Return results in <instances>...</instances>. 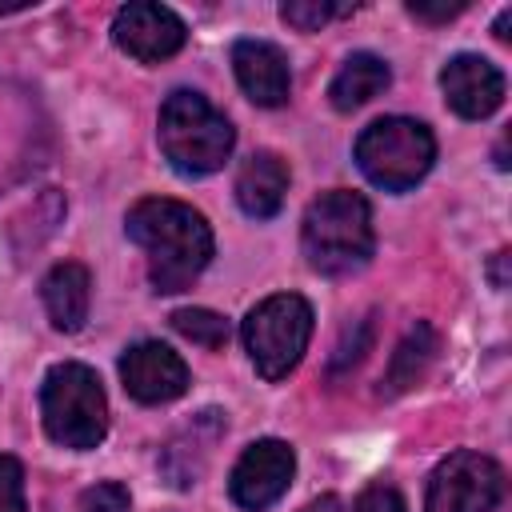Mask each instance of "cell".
I'll return each instance as SVG.
<instances>
[{
	"mask_svg": "<svg viewBox=\"0 0 512 512\" xmlns=\"http://www.w3.org/2000/svg\"><path fill=\"white\" fill-rule=\"evenodd\" d=\"M124 228L144 248L156 292H184L212 260V228L184 200L144 196L132 204Z\"/></svg>",
	"mask_w": 512,
	"mask_h": 512,
	"instance_id": "cell-1",
	"label": "cell"
},
{
	"mask_svg": "<svg viewBox=\"0 0 512 512\" xmlns=\"http://www.w3.org/2000/svg\"><path fill=\"white\" fill-rule=\"evenodd\" d=\"M300 244H304L308 264L320 276H348V272L364 268L372 256V244H376L368 200L348 188L320 192L304 212Z\"/></svg>",
	"mask_w": 512,
	"mask_h": 512,
	"instance_id": "cell-2",
	"label": "cell"
},
{
	"mask_svg": "<svg viewBox=\"0 0 512 512\" xmlns=\"http://www.w3.org/2000/svg\"><path fill=\"white\" fill-rule=\"evenodd\" d=\"M156 136H160V152L168 156V164L180 176H208L216 168H224V160L232 156L236 132L228 124V116L200 92L176 88L164 104H160V120H156Z\"/></svg>",
	"mask_w": 512,
	"mask_h": 512,
	"instance_id": "cell-3",
	"label": "cell"
},
{
	"mask_svg": "<svg viewBox=\"0 0 512 512\" xmlns=\"http://www.w3.org/2000/svg\"><path fill=\"white\" fill-rule=\"evenodd\" d=\"M40 412H44L48 436L72 452L96 448L108 432L104 384L88 364H76V360L48 368V376L40 384Z\"/></svg>",
	"mask_w": 512,
	"mask_h": 512,
	"instance_id": "cell-4",
	"label": "cell"
},
{
	"mask_svg": "<svg viewBox=\"0 0 512 512\" xmlns=\"http://www.w3.org/2000/svg\"><path fill=\"white\" fill-rule=\"evenodd\" d=\"M432 160H436V136L428 124L412 116L372 120L356 136V164L384 192H408L428 176Z\"/></svg>",
	"mask_w": 512,
	"mask_h": 512,
	"instance_id": "cell-5",
	"label": "cell"
},
{
	"mask_svg": "<svg viewBox=\"0 0 512 512\" xmlns=\"http://www.w3.org/2000/svg\"><path fill=\"white\" fill-rule=\"evenodd\" d=\"M312 340V308L296 292H276L244 316V348L264 380L288 376Z\"/></svg>",
	"mask_w": 512,
	"mask_h": 512,
	"instance_id": "cell-6",
	"label": "cell"
},
{
	"mask_svg": "<svg viewBox=\"0 0 512 512\" xmlns=\"http://www.w3.org/2000/svg\"><path fill=\"white\" fill-rule=\"evenodd\" d=\"M504 496V468L484 452H452L428 480L424 512H492Z\"/></svg>",
	"mask_w": 512,
	"mask_h": 512,
	"instance_id": "cell-7",
	"label": "cell"
},
{
	"mask_svg": "<svg viewBox=\"0 0 512 512\" xmlns=\"http://www.w3.org/2000/svg\"><path fill=\"white\" fill-rule=\"evenodd\" d=\"M292 472H296V452L284 440H256L236 460V468L228 476V492L240 508L264 512L268 504H276L288 492Z\"/></svg>",
	"mask_w": 512,
	"mask_h": 512,
	"instance_id": "cell-8",
	"label": "cell"
},
{
	"mask_svg": "<svg viewBox=\"0 0 512 512\" xmlns=\"http://www.w3.org/2000/svg\"><path fill=\"white\" fill-rule=\"evenodd\" d=\"M184 20L164 4H124L112 20V40L140 64H160L184 48Z\"/></svg>",
	"mask_w": 512,
	"mask_h": 512,
	"instance_id": "cell-9",
	"label": "cell"
},
{
	"mask_svg": "<svg viewBox=\"0 0 512 512\" xmlns=\"http://www.w3.org/2000/svg\"><path fill=\"white\" fill-rule=\"evenodd\" d=\"M120 380L140 404H168L188 388V364L160 340H140L120 356Z\"/></svg>",
	"mask_w": 512,
	"mask_h": 512,
	"instance_id": "cell-10",
	"label": "cell"
},
{
	"mask_svg": "<svg viewBox=\"0 0 512 512\" xmlns=\"http://www.w3.org/2000/svg\"><path fill=\"white\" fill-rule=\"evenodd\" d=\"M440 88H444V100L456 116L464 120H484L500 108L504 100V76L492 60L476 56V52H460L444 64L440 72Z\"/></svg>",
	"mask_w": 512,
	"mask_h": 512,
	"instance_id": "cell-11",
	"label": "cell"
},
{
	"mask_svg": "<svg viewBox=\"0 0 512 512\" xmlns=\"http://www.w3.org/2000/svg\"><path fill=\"white\" fill-rule=\"evenodd\" d=\"M232 68H236V80L248 92V100L264 104V108H280L292 92L288 60L268 40H236L232 44Z\"/></svg>",
	"mask_w": 512,
	"mask_h": 512,
	"instance_id": "cell-12",
	"label": "cell"
},
{
	"mask_svg": "<svg viewBox=\"0 0 512 512\" xmlns=\"http://www.w3.org/2000/svg\"><path fill=\"white\" fill-rule=\"evenodd\" d=\"M224 432V416L220 412H200L180 436L168 440V448L160 452V472L172 488H188L200 480V472L208 468V456H212V444L220 440Z\"/></svg>",
	"mask_w": 512,
	"mask_h": 512,
	"instance_id": "cell-13",
	"label": "cell"
},
{
	"mask_svg": "<svg viewBox=\"0 0 512 512\" xmlns=\"http://www.w3.org/2000/svg\"><path fill=\"white\" fill-rule=\"evenodd\" d=\"M288 192V164L276 152H252L236 172V204L252 220H268L280 212Z\"/></svg>",
	"mask_w": 512,
	"mask_h": 512,
	"instance_id": "cell-14",
	"label": "cell"
},
{
	"mask_svg": "<svg viewBox=\"0 0 512 512\" xmlns=\"http://www.w3.org/2000/svg\"><path fill=\"white\" fill-rule=\"evenodd\" d=\"M40 296H44V308H48V320H52L56 332H80L84 320H88L92 276H88L84 264L64 260V264H56V268L44 276Z\"/></svg>",
	"mask_w": 512,
	"mask_h": 512,
	"instance_id": "cell-15",
	"label": "cell"
},
{
	"mask_svg": "<svg viewBox=\"0 0 512 512\" xmlns=\"http://www.w3.org/2000/svg\"><path fill=\"white\" fill-rule=\"evenodd\" d=\"M436 352H440L436 328H432L428 320H416V324L404 332V340L396 344L392 360H388V372H384V380H380V396H400V392L416 388V384L424 380V372L432 368Z\"/></svg>",
	"mask_w": 512,
	"mask_h": 512,
	"instance_id": "cell-16",
	"label": "cell"
},
{
	"mask_svg": "<svg viewBox=\"0 0 512 512\" xmlns=\"http://www.w3.org/2000/svg\"><path fill=\"white\" fill-rule=\"evenodd\" d=\"M388 80H392V72H388V64H384L380 56H372V52H352V56L340 64V72L332 76V84H328L332 108L352 112V108L376 100V96L388 88Z\"/></svg>",
	"mask_w": 512,
	"mask_h": 512,
	"instance_id": "cell-17",
	"label": "cell"
},
{
	"mask_svg": "<svg viewBox=\"0 0 512 512\" xmlns=\"http://www.w3.org/2000/svg\"><path fill=\"white\" fill-rule=\"evenodd\" d=\"M172 328L180 336H188L192 344H204V348L228 344V320L212 308H180V312H172Z\"/></svg>",
	"mask_w": 512,
	"mask_h": 512,
	"instance_id": "cell-18",
	"label": "cell"
},
{
	"mask_svg": "<svg viewBox=\"0 0 512 512\" xmlns=\"http://www.w3.org/2000/svg\"><path fill=\"white\" fill-rule=\"evenodd\" d=\"M352 12V4H332V0H288L280 4V20L300 28V32H320L332 16Z\"/></svg>",
	"mask_w": 512,
	"mask_h": 512,
	"instance_id": "cell-19",
	"label": "cell"
},
{
	"mask_svg": "<svg viewBox=\"0 0 512 512\" xmlns=\"http://www.w3.org/2000/svg\"><path fill=\"white\" fill-rule=\"evenodd\" d=\"M80 512H132V496L120 480H104L80 492Z\"/></svg>",
	"mask_w": 512,
	"mask_h": 512,
	"instance_id": "cell-20",
	"label": "cell"
},
{
	"mask_svg": "<svg viewBox=\"0 0 512 512\" xmlns=\"http://www.w3.org/2000/svg\"><path fill=\"white\" fill-rule=\"evenodd\" d=\"M368 344H372V320H360V324L348 328V336L340 340V348H336V356H332V372H348V368H356V364L364 360Z\"/></svg>",
	"mask_w": 512,
	"mask_h": 512,
	"instance_id": "cell-21",
	"label": "cell"
},
{
	"mask_svg": "<svg viewBox=\"0 0 512 512\" xmlns=\"http://www.w3.org/2000/svg\"><path fill=\"white\" fill-rule=\"evenodd\" d=\"M0 512H28L24 508V468L16 456H0Z\"/></svg>",
	"mask_w": 512,
	"mask_h": 512,
	"instance_id": "cell-22",
	"label": "cell"
},
{
	"mask_svg": "<svg viewBox=\"0 0 512 512\" xmlns=\"http://www.w3.org/2000/svg\"><path fill=\"white\" fill-rule=\"evenodd\" d=\"M352 512H408V508H404V496H400L396 488L372 484V488H364V492L356 496V508H352Z\"/></svg>",
	"mask_w": 512,
	"mask_h": 512,
	"instance_id": "cell-23",
	"label": "cell"
},
{
	"mask_svg": "<svg viewBox=\"0 0 512 512\" xmlns=\"http://www.w3.org/2000/svg\"><path fill=\"white\" fill-rule=\"evenodd\" d=\"M468 4L464 0H440V4H428V0H408V12L416 16V20H428V24H444V20H452V16H460Z\"/></svg>",
	"mask_w": 512,
	"mask_h": 512,
	"instance_id": "cell-24",
	"label": "cell"
},
{
	"mask_svg": "<svg viewBox=\"0 0 512 512\" xmlns=\"http://www.w3.org/2000/svg\"><path fill=\"white\" fill-rule=\"evenodd\" d=\"M304 512H344V504H340V496H332V492H324V496H316Z\"/></svg>",
	"mask_w": 512,
	"mask_h": 512,
	"instance_id": "cell-25",
	"label": "cell"
},
{
	"mask_svg": "<svg viewBox=\"0 0 512 512\" xmlns=\"http://www.w3.org/2000/svg\"><path fill=\"white\" fill-rule=\"evenodd\" d=\"M508 24H512V8H504V12L496 16V40H508V36H512Z\"/></svg>",
	"mask_w": 512,
	"mask_h": 512,
	"instance_id": "cell-26",
	"label": "cell"
},
{
	"mask_svg": "<svg viewBox=\"0 0 512 512\" xmlns=\"http://www.w3.org/2000/svg\"><path fill=\"white\" fill-rule=\"evenodd\" d=\"M504 260H508V252H496V264H492V284H496V288L508 284V280H504Z\"/></svg>",
	"mask_w": 512,
	"mask_h": 512,
	"instance_id": "cell-27",
	"label": "cell"
},
{
	"mask_svg": "<svg viewBox=\"0 0 512 512\" xmlns=\"http://www.w3.org/2000/svg\"><path fill=\"white\" fill-rule=\"evenodd\" d=\"M20 8H28V4H20V0H16V4H0V16H8V12H20Z\"/></svg>",
	"mask_w": 512,
	"mask_h": 512,
	"instance_id": "cell-28",
	"label": "cell"
}]
</instances>
